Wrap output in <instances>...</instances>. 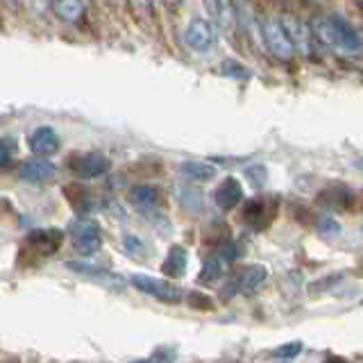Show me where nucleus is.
<instances>
[{"mask_svg":"<svg viewBox=\"0 0 363 363\" xmlns=\"http://www.w3.org/2000/svg\"><path fill=\"white\" fill-rule=\"evenodd\" d=\"M311 30L318 41L336 52H359L363 45L359 32L345 18H340L336 14L315 16L311 21Z\"/></svg>","mask_w":363,"mask_h":363,"instance_id":"1","label":"nucleus"},{"mask_svg":"<svg viewBox=\"0 0 363 363\" xmlns=\"http://www.w3.org/2000/svg\"><path fill=\"white\" fill-rule=\"evenodd\" d=\"M261 37H264L266 48L272 57H277L279 62H291L298 48H295V41L291 37V32L286 30L281 18L275 16H264L261 18Z\"/></svg>","mask_w":363,"mask_h":363,"instance_id":"2","label":"nucleus"},{"mask_svg":"<svg viewBox=\"0 0 363 363\" xmlns=\"http://www.w3.org/2000/svg\"><path fill=\"white\" fill-rule=\"evenodd\" d=\"M64 243V232L57 230V227H48V230H34L28 234V238L23 241L18 250V261L26 264V259L30 261H41L52 257L57 250Z\"/></svg>","mask_w":363,"mask_h":363,"instance_id":"3","label":"nucleus"},{"mask_svg":"<svg viewBox=\"0 0 363 363\" xmlns=\"http://www.w3.org/2000/svg\"><path fill=\"white\" fill-rule=\"evenodd\" d=\"M68 234L73 238V245L79 255H94L100 250L102 245V236H100V230L94 220H86V218H75L68 223Z\"/></svg>","mask_w":363,"mask_h":363,"instance_id":"4","label":"nucleus"},{"mask_svg":"<svg viewBox=\"0 0 363 363\" xmlns=\"http://www.w3.org/2000/svg\"><path fill=\"white\" fill-rule=\"evenodd\" d=\"M68 168L73 170L77 177L82 179H96V177H102L109 170V159L100 152H73L71 157L66 159Z\"/></svg>","mask_w":363,"mask_h":363,"instance_id":"5","label":"nucleus"},{"mask_svg":"<svg viewBox=\"0 0 363 363\" xmlns=\"http://www.w3.org/2000/svg\"><path fill=\"white\" fill-rule=\"evenodd\" d=\"M202 3L209 18L213 21V26L223 34H227V37H234L236 26H238L236 0H202Z\"/></svg>","mask_w":363,"mask_h":363,"instance_id":"6","label":"nucleus"},{"mask_svg":"<svg viewBox=\"0 0 363 363\" xmlns=\"http://www.w3.org/2000/svg\"><path fill=\"white\" fill-rule=\"evenodd\" d=\"M132 284L136 291H141L145 295H150L155 300H162L168 304H175L182 300V291L177 286L162 279H155V277H147V275H132Z\"/></svg>","mask_w":363,"mask_h":363,"instance_id":"7","label":"nucleus"},{"mask_svg":"<svg viewBox=\"0 0 363 363\" xmlns=\"http://www.w3.org/2000/svg\"><path fill=\"white\" fill-rule=\"evenodd\" d=\"M243 220L255 227V230H266L272 223V218L277 216V202H272L270 198H255L243 204Z\"/></svg>","mask_w":363,"mask_h":363,"instance_id":"8","label":"nucleus"},{"mask_svg":"<svg viewBox=\"0 0 363 363\" xmlns=\"http://www.w3.org/2000/svg\"><path fill=\"white\" fill-rule=\"evenodd\" d=\"M184 43L193 52H207L213 45V28L209 21L200 16L191 18L189 26L184 28Z\"/></svg>","mask_w":363,"mask_h":363,"instance_id":"9","label":"nucleus"},{"mask_svg":"<svg viewBox=\"0 0 363 363\" xmlns=\"http://www.w3.org/2000/svg\"><path fill=\"white\" fill-rule=\"evenodd\" d=\"M16 175L23 182H30V184H41V182H48L55 175V166L45 157L34 155L26 159V162H21Z\"/></svg>","mask_w":363,"mask_h":363,"instance_id":"10","label":"nucleus"},{"mask_svg":"<svg viewBox=\"0 0 363 363\" xmlns=\"http://www.w3.org/2000/svg\"><path fill=\"white\" fill-rule=\"evenodd\" d=\"M211 200L218 209L232 211L236 204L243 200V184L236 177H225L220 184L213 189Z\"/></svg>","mask_w":363,"mask_h":363,"instance_id":"11","label":"nucleus"},{"mask_svg":"<svg viewBox=\"0 0 363 363\" xmlns=\"http://www.w3.org/2000/svg\"><path fill=\"white\" fill-rule=\"evenodd\" d=\"M28 145L34 155L48 157V155H55L57 150H60V139H57L55 128H50V125H41V128L30 132Z\"/></svg>","mask_w":363,"mask_h":363,"instance_id":"12","label":"nucleus"},{"mask_svg":"<svg viewBox=\"0 0 363 363\" xmlns=\"http://www.w3.org/2000/svg\"><path fill=\"white\" fill-rule=\"evenodd\" d=\"M315 202L320 204V207L343 211V209L352 207V202H354V193H352V189H347L343 184H334V186H327V189H323L320 193H318Z\"/></svg>","mask_w":363,"mask_h":363,"instance_id":"13","label":"nucleus"},{"mask_svg":"<svg viewBox=\"0 0 363 363\" xmlns=\"http://www.w3.org/2000/svg\"><path fill=\"white\" fill-rule=\"evenodd\" d=\"M281 21H284V26H286V30L291 32V37L295 41V48H298V52L311 55L313 52V41L311 39H315L311 26L306 28L304 23L300 18H295V16H281Z\"/></svg>","mask_w":363,"mask_h":363,"instance_id":"14","label":"nucleus"},{"mask_svg":"<svg viewBox=\"0 0 363 363\" xmlns=\"http://www.w3.org/2000/svg\"><path fill=\"white\" fill-rule=\"evenodd\" d=\"M128 202L143 213L152 211L159 204V189L152 184H136L128 191Z\"/></svg>","mask_w":363,"mask_h":363,"instance_id":"15","label":"nucleus"},{"mask_svg":"<svg viewBox=\"0 0 363 363\" xmlns=\"http://www.w3.org/2000/svg\"><path fill=\"white\" fill-rule=\"evenodd\" d=\"M64 198L71 204V209L77 216H84L89 211H94V196L84 184H66L64 186Z\"/></svg>","mask_w":363,"mask_h":363,"instance_id":"16","label":"nucleus"},{"mask_svg":"<svg viewBox=\"0 0 363 363\" xmlns=\"http://www.w3.org/2000/svg\"><path fill=\"white\" fill-rule=\"evenodd\" d=\"M66 266L71 268V270H75V272H79V275L107 284V286H111V289H121V284H123L116 275H113V272L100 268V266H94V264H82V261H68Z\"/></svg>","mask_w":363,"mask_h":363,"instance_id":"17","label":"nucleus"},{"mask_svg":"<svg viewBox=\"0 0 363 363\" xmlns=\"http://www.w3.org/2000/svg\"><path fill=\"white\" fill-rule=\"evenodd\" d=\"M186 264H189V255H186V250L182 247V245H173L168 250V255L164 259V264H162V272L168 277H182L186 272Z\"/></svg>","mask_w":363,"mask_h":363,"instance_id":"18","label":"nucleus"},{"mask_svg":"<svg viewBox=\"0 0 363 363\" xmlns=\"http://www.w3.org/2000/svg\"><path fill=\"white\" fill-rule=\"evenodd\" d=\"M266 277H268V270H266V266H259V264H255V266H247V268H243L241 270V275L236 277V281H238V291H243V293H255L261 284L266 281Z\"/></svg>","mask_w":363,"mask_h":363,"instance_id":"19","label":"nucleus"},{"mask_svg":"<svg viewBox=\"0 0 363 363\" xmlns=\"http://www.w3.org/2000/svg\"><path fill=\"white\" fill-rule=\"evenodd\" d=\"M55 14L64 23H77L84 16V3L82 0H55Z\"/></svg>","mask_w":363,"mask_h":363,"instance_id":"20","label":"nucleus"},{"mask_svg":"<svg viewBox=\"0 0 363 363\" xmlns=\"http://www.w3.org/2000/svg\"><path fill=\"white\" fill-rule=\"evenodd\" d=\"M179 173L189 177L191 182H209L216 177V166L207 162H182Z\"/></svg>","mask_w":363,"mask_h":363,"instance_id":"21","label":"nucleus"},{"mask_svg":"<svg viewBox=\"0 0 363 363\" xmlns=\"http://www.w3.org/2000/svg\"><path fill=\"white\" fill-rule=\"evenodd\" d=\"M223 277V261L220 257H207L200 270V281L202 284H216Z\"/></svg>","mask_w":363,"mask_h":363,"instance_id":"22","label":"nucleus"},{"mask_svg":"<svg viewBox=\"0 0 363 363\" xmlns=\"http://www.w3.org/2000/svg\"><path fill=\"white\" fill-rule=\"evenodd\" d=\"M220 73L230 79H250L252 73H250V68H245L243 64H238L236 60H225L220 64Z\"/></svg>","mask_w":363,"mask_h":363,"instance_id":"23","label":"nucleus"},{"mask_svg":"<svg viewBox=\"0 0 363 363\" xmlns=\"http://www.w3.org/2000/svg\"><path fill=\"white\" fill-rule=\"evenodd\" d=\"M302 352V343L300 340H293V343H284L279 347H275L270 352L272 359H295Z\"/></svg>","mask_w":363,"mask_h":363,"instance_id":"24","label":"nucleus"},{"mask_svg":"<svg viewBox=\"0 0 363 363\" xmlns=\"http://www.w3.org/2000/svg\"><path fill=\"white\" fill-rule=\"evenodd\" d=\"M123 247H125V252H130L134 259H143L145 255V245L139 236H134V234H128V236H123Z\"/></svg>","mask_w":363,"mask_h":363,"instance_id":"25","label":"nucleus"},{"mask_svg":"<svg viewBox=\"0 0 363 363\" xmlns=\"http://www.w3.org/2000/svg\"><path fill=\"white\" fill-rule=\"evenodd\" d=\"M315 227H318V232L325 234V236H332V234H338L340 232V225L332 218V216H318V218H315Z\"/></svg>","mask_w":363,"mask_h":363,"instance_id":"26","label":"nucleus"},{"mask_svg":"<svg viewBox=\"0 0 363 363\" xmlns=\"http://www.w3.org/2000/svg\"><path fill=\"white\" fill-rule=\"evenodd\" d=\"M189 304L198 311H211L213 309V300L204 293H189Z\"/></svg>","mask_w":363,"mask_h":363,"instance_id":"27","label":"nucleus"},{"mask_svg":"<svg viewBox=\"0 0 363 363\" xmlns=\"http://www.w3.org/2000/svg\"><path fill=\"white\" fill-rule=\"evenodd\" d=\"M216 255L225 261H234L238 257V247L234 245V241H220L218 247H216Z\"/></svg>","mask_w":363,"mask_h":363,"instance_id":"28","label":"nucleus"},{"mask_svg":"<svg viewBox=\"0 0 363 363\" xmlns=\"http://www.w3.org/2000/svg\"><path fill=\"white\" fill-rule=\"evenodd\" d=\"M16 147V141L9 139V136H5L3 141H0V164H3V168L9 166V157H11V150Z\"/></svg>","mask_w":363,"mask_h":363,"instance_id":"29","label":"nucleus"},{"mask_svg":"<svg viewBox=\"0 0 363 363\" xmlns=\"http://www.w3.org/2000/svg\"><path fill=\"white\" fill-rule=\"evenodd\" d=\"M134 5L141 7L145 14H147V11H150V7H152V0H134Z\"/></svg>","mask_w":363,"mask_h":363,"instance_id":"30","label":"nucleus"},{"mask_svg":"<svg viewBox=\"0 0 363 363\" xmlns=\"http://www.w3.org/2000/svg\"><path fill=\"white\" fill-rule=\"evenodd\" d=\"M162 3H164L168 9H173V7H177V5H179V0H162Z\"/></svg>","mask_w":363,"mask_h":363,"instance_id":"31","label":"nucleus"},{"mask_svg":"<svg viewBox=\"0 0 363 363\" xmlns=\"http://www.w3.org/2000/svg\"><path fill=\"white\" fill-rule=\"evenodd\" d=\"M3 3H5L7 7H16V3H18V0H3Z\"/></svg>","mask_w":363,"mask_h":363,"instance_id":"32","label":"nucleus"},{"mask_svg":"<svg viewBox=\"0 0 363 363\" xmlns=\"http://www.w3.org/2000/svg\"><path fill=\"white\" fill-rule=\"evenodd\" d=\"M359 3H363V0H359Z\"/></svg>","mask_w":363,"mask_h":363,"instance_id":"33","label":"nucleus"},{"mask_svg":"<svg viewBox=\"0 0 363 363\" xmlns=\"http://www.w3.org/2000/svg\"><path fill=\"white\" fill-rule=\"evenodd\" d=\"M361 202H363V198H361Z\"/></svg>","mask_w":363,"mask_h":363,"instance_id":"34","label":"nucleus"}]
</instances>
